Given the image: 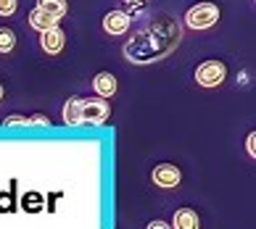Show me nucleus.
<instances>
[{
    "mask_svg": "<svg viewBox=\"0 0 256 229\" xmlns=\"http://www.w3.org/2000/svg\"><path fill=\"white\" fill-rule=\"evenodd\" d=\"M254 142H256V135L251 132V135H248V140H246V150H248L251 156H256V145H254Z\"/></svg>",
    "mask_w": 256,
    "mask_h": 229,
    "instance_id": "nucleus-17",
    "label": "nucleus"
},
{
    "mask_svg": "<svg viewBox=\"0 0 256 229\" xmlns=\"http://www.w3.org/2000/svg\"><path fill=\"white\" fill-rule=\"evenodd\" d=\"M180 179H182V174H180V169L174 164H158L154 169V182L158 187H166V190H172L180 185Z\"/></svg>",
    "mask_w": 256,
    "mask_h": 229,
    "instance_id": "nucleus-4",
    "label": "nucleus"
},
{
    "mask_svg": "<svg viewBox=\"0 0 256 229\" xmlns=\"http://www.w3.org/2000/svg\"><path fill=\"white\" fill-rule=\"evenodd\" d=\"M111 116V106L103 98L82 100V124H106Z\"/></svg>",
    "mask_w": 256,
    "mask_h": 229,
    "instance_id": "nucleus-3",
    "label": "nucleus"
},
{
    "mask_svg": "<svg viewBox=\"0 0 256 229\" xmlns=\"http://www.w3.org/2000/svg\"><path fill=\"white\" fill-rule=\"evenodd\" d=\"M216 21H220V8L214 3H198L185 13L188 29H208V26H214Z\"/></svg>",
    "mask_w": 256,
    "mask_h": 229,
    "instance_id": "nucleus-1",
    "label": "nucleus"
},
{
    "mask_svg": "<svg viewBox=\"0 0 256 229\" xmlns=\"http://www.w3.org/2000/svg\"><path fill=\"white\" fill-rule=\"evenodd\" d=\"M30 26L37 29V32H48V29H53V26H58V18L40 11V8H32L30 11Z\"/></svg>",
    "mask_w": 256,
    "mask_h": 229,
    "instance_id": "nucleus-8",
    "label": "nucleus"
},
{
    "mask_svg": "<svg viewBox=\"0 0 256 229\" xmlns=\"http://www.w3.org/2000/svg\"><path fill=\"white\" fill-rule=\"evenodd\" d=\"M26 124H37V127H50V119L42 116V113H34V116H26Z\"/></svg>",
    "mask_w": 256,
    "mask_h": 229,
    "instance_id": "nucleus-16",
    "label": "nucleus"
},
{
    "mask_svg": "<svg viewBox=\"0 0 256 229\" xmlns=\"http://www.w3.org/2000/svg\"><path fill=\"white\" fill-rule=\"evenodd\" d=\"M64 42H66V37H64L61 26H53V29L42 32V37H40V45H42V50L48 53V55L61 53V50H64Z\"/></svg>",
    "mask_w": 256,
    "mask_h": 229,
    "instance_id": "nucleus-6",
    "label": "nucleus"
},
{
    "mask_svg": "<svg viewBox=\"0 0 256 229\" xmlns=\"http://www.w3.org/2000/svg\"><path fill=\"white\" fill-rule=\"evenodd\" d=\"M148 229H169V224H166V222H150Z\"/></svg>",
    "mask_w": 256,
    "mask_h": 229,
    "instance_id": "nucleus-18",
    "label": "nucleus"
},
{
    "mask_svg": "<svg viewBox=\"0 0 256 229\" xmlns=\"http://www.w3.org/2000/svg\"><path fill=\"white\" fill-rule=\"evenodd\" d=\"M6 127H26V116H18V113H11V116L3 119Z\"/></svg>",
    "mask_w": 256,
    "mask_h": 229,
    "instance_id": "nucleus-15",
    "label": "nucleus"
},
{
    "mask_svg": "<svg viewBox=\"0 0 256 229\" xmlns=\"http://www.w3.org/2000/svg\"><path fill=\"white\" fill-rule=\"evenodd\" d=\"M18 8V0H0V16H14Z\"/></svg>",
    "mask_w": 256,
    "mask_h": 229,
    "instance_id": "nucleus-14",
    "label": "nucleus"
},
{
    "mask_svg": "<svg viewBox=\"0 0 256 229\" xmlns=\"http://www.w3.org/2000/svg\"><path fill=\"white\" fill-rule=\"evenodd\" d=\"M64 124H69V127L82 124V98H77V95H72V98L66 100V106H64Z\"/></svg>",
    "mask_w": 256,
    "mask_h": 229,
    "instance_id": "nucleus-9",
    "label": "nucleus"
},
{
    "mask_svg": "<svg viewBox=\"0 0 256 229\" xmlns=\"http://www.w3.org/2000/svg\"><path fill=\"white\" fill-rule=\"evenodd\" d=\"M16 47V32L8 26H0V53H11Z\"/></svg>",
    "mask_w": 256,
    "mask_h": 229,
    "instance_id": "nucleus-12",
    "label": "nucleus"
},
{
    "mask_svg": "<svg viewBox=\"0 0 256 229\" xmlns=\"http://www.w3.org/2000/svg\"><path fill=\"white\" fill-rule=\"evenodd\" d=\"M103 29L108 34H124L130 29V13L124 11H108L103 16Z\"/></svg>",
    "mask_w": 256,
    "mask_h": 229,
    "instance_id": "nucleus-5",
    "label": "nucleus"
},
{
    "mask_svg": "<svg viewBox=\"0 0 256 229\" xmlns=\"http://www.w3.org/2000/svg\"><path fill=\"white\" fill-rule=\"evenodd\" d=\"M40 206H42V198L37 195V193H30V195H24V208L26 211H40Z\"/></svg>",
    "mask_w": 256,
    "mask_h": 229,
    "instance_id": "nucleus-13",
    "label": "nucleus"
},
{
    "mask_svg": "<svg viewBox=\"0 0 256 229\" xmlns=\"http://www.w3.org/2000/svg\"><path fill=\"white\" fill-rule=\"evenodd\" d=\"M174 229H198V214L193 208H180L174 214Z\"/></svg>",
    "mask_w": 256,
    "mask_h": 229,
    "instance_id": "nucleus-11",
    "label": "nucleus"
},
{
    "mask_svg": "<svg viewBox=\"0 0 256 229\" xmlns=\"http://www.w3.org/2000/svg\"><path fill=\"white\" fill-rule=\"evenodd\" d=\"M224 76H227V66L222 61H204L196 69V82L201 87H216V84L224 82Z\"/></svg>",
    "mask_w": 256,
    "mask_h": 229,
    "instance_id": "nucleus-2",
    "label": "nucleus"
},
{
    "mask_svg": "<svg viewBox=\"0 0 256 229\" xmlns=\"http://www.w3.org/2000/svg\"><path fill=\"white\" fill-rule=\"evenodd\" d=\"M34 8H40V11L50 13V16H56V18H64L66 11H69V3H66V0H37Z\"/></svg>",
    "mask_w": 256,
    "mask_h": 229,
    "instance_id": "nucleus-10",
    "label": "nucleus"
},
{
    "mask_svg": "<svg viewBox=\"0 0 256 229\" xmlns=\"http://www.w3.org/2000/svg\"><path fill=\"white\" fill-rule=\"evenodd\" d=\"M130 3H140V0H130Z\"/></svg>",
    "mask_w": 256,
    "mask_h": 229,
    "instance_id": "nucleus-20",
    "label": "nucleus"
},
{
    "mask_svg": "<svg viewBox=\"0 0 256 229\" xmlns=\"http://www.w3.org/2000/svg\"><path fill=\"white\" fill-rule=\"evenodd\" d=\"M3 95H6V90H3V84H0V100H3Z\"/></svg>",
    "mask_w": 256,
    "mask_h": 229,
    "instance_id": "nucleus-19",
    "label": "nucleus"
},
{
    "mask_svg": "<svg viewBox=\"0 0 256 229\" xmlns=\"http://www.w3.org/2000/svg\"><path fill=\"white\" fill-rule=\"evenodd\" d=\"M92 87H96V92H98V98H103V100H108L114 92H116V76L114 74H108V71H100V74H96V79H92Z\"/></svg>",
    "mask_w": 256,
    "mask_h": 229,
    "instance_id": "nucleus-7",
    "label": "nucleus"
}]
</instances>
